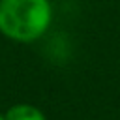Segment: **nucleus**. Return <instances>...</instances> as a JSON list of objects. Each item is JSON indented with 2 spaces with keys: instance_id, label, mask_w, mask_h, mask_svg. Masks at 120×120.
I'll return each mask as SVG.
<instances>
[{
  "instance_id": "1",
  "label": "nucleus",
  "mask_w": 120,
  "mask_h": 120,
  "mask_svg": "<svg viewBox=\"0 0 120 120\" xmlns=\"http://www.w3.org/2000/svg\"><path fill=\"white\" fill-rule=\"evenodd\" d=\"M54 19L51 0H0V34L13 43H36Z\"/></svg>"
},
{
  "instance_id": "2",
  "label": "nucleus",
  "mask_w": 120,
  "mask_h": 120,
  "mask_svg": "<svg viewBox=\"0 0 120 120\" xmlns=\"http://www.w3.org/2000/svg\"><path fill=\"white\" fill-rule=\"evenodd\" d=\"M4 118L6 120H47L45 112L38 105H32V103H26V101L11 105L4 112Z\"/></svg>"
},
{
  "instance_id": "3",
  "label": "nucleus",
  "mask_w": 120,
  "mask_h": 120,
  "mask_svg": "<svg viewBox=\"0 0 120 120\" xmlns=\"http://www.w3.org/2000/svg\"><path fill=\"white\" fill-rule=\"evenodd\" d=\"M0 120H6V118H4V112H0Z\"/></svg>"
}]
</instances>
